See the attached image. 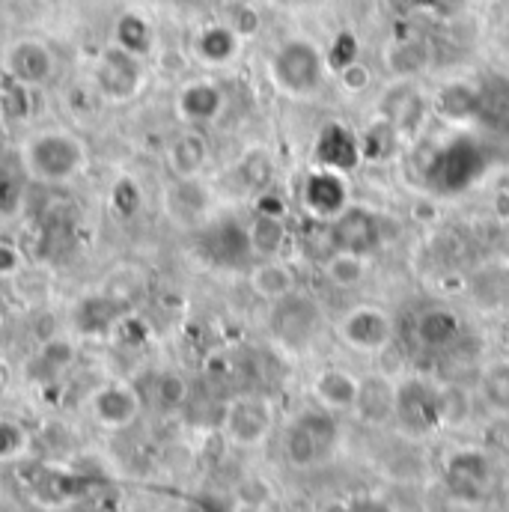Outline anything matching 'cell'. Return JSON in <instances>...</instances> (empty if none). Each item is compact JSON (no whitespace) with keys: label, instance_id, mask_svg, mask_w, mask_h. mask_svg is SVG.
Masks as SVG:
<instances>
[{"label":"cell","instance_id":"d6986e66","mask_svg":"<svg viewBox=\"0 0 509 512\" xmlns=\"http://www.w3.org/2000/svg\"><path fill=\"white\" fill-rule=\"evenodd\" d=\"M304 206L319 218H337L346 209V185L334 170H319L304 182Z\"/></svg>","mask_w":509,"mask_h":512},{"label":"cell","instance_id":"44dd1931","mask_svg":"<svg viewBox=\"0 0 509 512\" xmlns=\"http://www.w3.org/2000/svg\"><path fill=\"white\" fill-rule=\"evenodd\" d=\"M414 334H417V343L423 349H447L459 340L462 334V325L456 319V313L444 310V307H432V310H423L414 322Z\"/></svg>","mask_w":509,"mask_h":512},{"label":"cell","instance_id":"f546056e","mask_svg":"<svg viewBox=\"0 0 509 512\" xmlns=\"http://www.w3.org/2000/svg\"><path fill=\"white\" fill-rule=\"evenodd\" d=\"M30 114H33V90L6 78V84L0 87V117L6 123H24L30 120Z\"/></svg>","mask_w":509,"mask_h":512},{"label":"cell","instance_id":"4316f807","mask_svg":"<svg viewBox=\"0 0 509 512\" xmlns=\"http://www.w3.org/2000/svg\"><path fill=\"white\" fill-rule=\"evenodd\" d=\"M313 393L325 408H355L358 399V379L346 370H322L313 382Z\"/></svg>","mask_w":509,"mask_h":512},{"label":"cell","instance_id":"8d00e7d4","mask_svg":"<svg viewBox=\"0 0 509 512\" xmlns=\"http://www.w3.org/2000/svg\"><path fill=\"white\" fill-rule=\"evenodd\" d=\"M21 447H24V432L15 423H0V459L21 453Z\"/></svg>","mask_w":509,"mask_h":512},{"label":"cell","instance_id":"83f0119b","mask_svg":"<svg viewBox=\"0 0 509 512\" xmlns=\"http://www.w3.org/2000/svg\"><path fill=\"white\" fill-rule=\"evenodd\" d=\"M248 242L254 259H274L286 248V221L274 215L254 212V221L248 224Z\"/></svg>","mask_w":509,"mask_h":512},{"label":"cell","instance_id":"8992f818","mask_svg":"<svg viewBox=\"0 0 509 512\" xmlns=\"http://www.w3.org/2000/svg\"><path fill=\"white\" fill-rule=\"evenodd\" d=\"M3 75L30 90H39L57 75V54L39 36H18L3 48Z\"/></svg>","mask_w":509,"mask_h":512},{"label":"cell","instance_id":"1f68e13d","mask_svg":"<svg viewBox=\"0 0 509 512\" xmlns=\"http://www.w3.org/2000/svg\"><path fill=\"white\" fill-rule=\"evenodd\" d=\"M358 54H361L358 39H355L352 33H340V36L334 39V45H331V51H328L325 63H328L334 72H340V69H346L349 63H355V60H358Z\"/></svg>","mask_w":509,"mask_h":512},{"label":"cell","instance_id":"5bb4252c","mask_svg":"<svg viewBox=\"0 0 509 512\" xmlns=\"http://www.w3.org/2000/svg\"><path fill=\"white\" fill-rule=\"evenodd\" d=\"M203 254L218 265H239L245 259H254L251 242H248V227L239 221H215L203 230L200 239Z\"/></svg>","mask_w":509,"mask_h":512},{"label":"cell","instance_id":"52a82bcc","mask_svg":"<svg viewBox=\"0 0 509 512\" xmlns=\"http://www.w3.org/2000/svg\"><path fill=\"white\" fill-rule=\"evenodd\" d=\"M480 173H483V152L468 137L453 140L450 146L438 149L426 167L429 185L441 194H453V191L468 188Z\"/></svg>","mask_w":509,"mask_h":512},{"label":"cell","instance_id":"f35d334b","mask_svg":"<svg viewBox=\"0 0 509 512\" xmlns=\"http://www.w3.org/2000/svg\"><path fill=\"white\" fill-rule=\"evenodd\" d=\"M399 51H402L405 57H399V54L387 57V60L393 63V69H396V72H417V66L423 63V51H420V48H411V45H399Z\"/></svg>","mask_w":509,"mask_h":512},{"label":"cell","instance_id":"2e32d148","mask_svg":"<svg viewBox=\"0 0 509 512\" xmlns=\"http://www.w3.org/2000/svg\"><path fill=\"white\" fill-rule=\"evenodd\" d=\"M364 149H361V140L349 131L346 126H331L322 128L319 140H316V164L322 170H334V173H349L358 167Z\"/></svg>","mask_w":509,"mask_h":512},{"label":"cell","instance_id":"484cf974","mask_svg":"<svg viewBox=\"0 0 509 512\" xmlns=\"http://www.w3.org/2000/svg\"><path fill=\"white\" fill-rule=\"evenodd\" d=\"M93 411L108 426H126L128 420H134V414H137V396L123 384L102 387L93 396Z\"/></svg>","mask_w":509,"mask_h":512},{"label":"cell","instance_id":"ffe728a7","mask_svg":"<svg viewBox=\"0 0 509 512\" xmlns=\"http://www.w3.org/2000/svg\"><path fill=\"white\" fill-rule=\"evenodd\" d=\"M355 411L364 423L382 426L396 411V384L387 376H367L358 382V399Z\"/></svg>","mask_w":509,"mask_h":512},{"label":"cell","instance_id":"5b68a950","mask_svg":"<svg viewBox=\"0 0 509 512\" xmlns=\"http://www.w3.org/2000/svg\"><path fill=\"white\" fill-rule=\"evenodd\" d=\"M337 444V423L328 411H304L286 432V456L295 468H313L331 456Z\"/></svg>","mask_w":509,"mask_h":512},{"label":"cell","instance_id":"603a6c76","mask_svg":"<svg viewBox=\"0 0 509 512\" xmlns=\"http://www.w3.org/2000/svg\"><path fill=\"white\" fill-rule=\"evenodd\" d=\"M248 283L254 289V295L265 298L268 304L286 298L289 292H295V277L289 271L286 262H280L277 256L274 259H259L251 274H248Z\"/></svg>","mask_w":509,"mask_h":512},{"label":"cell","instance_id":"7402d4cb","mask_svg":"<svg viewBox=\"0 0 509 512\" xmlns=\"http://www.w3.org/2000/svg\"><path fill=\"white\" fill-rule=\"evenodd\" d=\"M111 42H114L117 48L128 51V54L146 60V57L152 54V48H155V30H152V24H149L146 15H140V12H134V9H126V12H120L117 21H114Z\"/></svg>","mask_w":509,"mask_h":512},{"label":"cell","instance_id":"74e56055","mask_svg":"<svg viewBox=\"0 0 509 512\" xmlns=\"http://www.w3.org/2000/svg\"><path fill=\"white\" fill-rule=\"evenodd\" d=\"M254 209L259 212V215L286 218V203H283V197H280V194H274L271 188H265V191H259V194H256Z\"/></svg>","mask_w":509,"mask_h":512},{"label":"cell","instance_id":"9c48e42d","mask_svg":"<svg viewBox=\"0 0 509 512\" xmlns=\"http://www.w3.org/2000/svg\"><path fill=\"white\" fill-rule=\"evenodd\" d=\"M161 209L176 227H200L212 212V194L200 179H173L161 191Z\"/></svg>","mask_w":509,"mask_h":512},{"label":"cell","instance_id":"d6a6232c","mask_svg":"<svg viewBox=\"0 0 509 512\" xmlns=\"http://www.w3.org/2000/svg\"><path fill=\"white\" fill-rule=\"evenodd\" d=\"M483 390L489 396V402L495 408H509V367L501 364V367H492L486 373V382H483Z\"/></svg>","mask_w":509,"mask_h":512},{"label":"cell","instance_id":"ba28073f","mask_svg":"<svg viewBox=\"0 0 509 512\" xmlns=\"http://www.w3.org/2000/svg\"><path fill=\"white\" fill-rule=\"evenodd\" d=\"M331 236L337 251L358 256H373L382 248V224L370 209L361 206H346L334 221H331Z\"/></svg>","mask_w":509,"mask_h":512},{"label":"cell","instance_id":"836d02e7","mask_svg":"<svg viewBox=\"0 0 509 512\" xmlns=\"http://www.w3.org/2000/svg\"><path fill=\"white\" fill-rule=\"evenodd\" d=\"M337 78H340V87H343L346 93H364V90L370 87V81H373L370 69H367L361 60H355V63H349L346 69H340Z\"/></svg>","mask_w":509,"mask_h":512},{"label":"cell","instance_id":"9a60e30c","mask_svg":"<svg viewBox=\"0 0 509 512\" xmlns=\"http://www.w3.org/2000/svg\"><path fill=\"white\" fill-rule=\"evenodd\" d=\"M230 438L236 444H245V447H254L259 444L268 429H271V408L265 399L259 396H245V399H236L230 408H227V420H224Z\"/></svg>","mask_w":509,"mask_h":512},{"label":"cell","instance_id":"4dcf8cb0","mask_svg":"<svg viewBox=\"0 0 509 512\" xmlns=\"http://www.w3.org/2000/svg\"><path fill=\"white\" fill-rule=\"evenodd\" d=\"M236 176H239V185L245 191H265L268 182H271V158L262 152V149H251L239 164H236Z\"/></svg>","mask_w":509,"mask_h":512},{"label":"cell","instance_id":"7c38bea8","mask_svg":"<svg viewBox=\"0 0 509 512\" xmlns=\"http://www.w3.org/2000/svg\"><path fill=\"white\" fill-rule=\"evenodd\" d=\"M224 105H227L224 90L215 81H206V78L188 81L176 93V114L191 128L215 123L224 114Z\"/></svg>","mask_w":509,"mask_h":512},{"label":"cell","instance_id":"ac0fdd59","mask_svg":"<svg viewBox=\"0 0 509 512\" xmlns=\"http://www.w3.org/2000/svg\"><path fill=\"white\" fill-rule=\"evenodd\" d=\"M379 111H382L384 120L402 134V131H414V128L423 123V117H426V102H423L420 90H414L411 84L399 81V84H393V87L384 93Z\"/></svg>","mask_w":509,"mask_h":512},{"label":"cell","instance_id":"30bf717a","mask_svg":"<svg viewBox=\"0 0 509 512\" xmlns=\"http://www.w3.org/2000/svg\"><path fill=\"white\" fill-rule=\"evenodd\" d=\"M393 417H399V423L411 432H429L441 423V390H435L432 384L405 382L396 387V411Z\"/></svg>","mask_w":509,"mask_h":512},{"label":"cell","instance_id":"f1b7e54d","mask_svg":"<svg viewBox=\"0 0 509 512\" xmlns=\"http://www.w3.org/2000/svg\"><path fill=\"white\" fill-rule=\"evenodd\" d=\"M325 274L340 289H358L367 277V256L337 251L331 259H325Z\"/></svg>","mask_w":509,"mask_h":512},{"label":"cell","instance_id":"60d3db41","mask_svg":"<svg viewBox=\"0 0 509 512\" xmlns=\"http://www.w3.org/2000/svg\"><path fill=\"white\" fill-rule=\"evenodd\" d=\"M346 512H393L379 498H358L352 504H346Z\"/></svg>","mask_w":509,"mask_h":512},{"label":"cell","instance_id":"7a4b0ae2","mask_svg":"<svg viewBox=\"0 0 509 512\" xmlns=\"http://www.w3.org/2000/svg\"><path fill=\"white\" fill-rule=\"evenodd\" d=\"M325 54L307 42V39H289L283 42L268 63V75L277 90L286 96H310L319 90L325 75Z\"/></svg>","mask_w":509,"mask_h":512},{"label":"cell","instance_id":"b9f144b4","mask_svg":"<svg viewBox=\"0 0 509 512\" xmlns=\"http://www.w3.org/2000/svg\"><path fill=\"white\" fill-rule=\"evenodd\" d=\"M280 3H286V6H313L319 0H280Z\"/></svg>","mask_w":509,"mask_h":512},{"label":"cell","instance_id":"e0dca14e","mask_svg":"<svg viewBox=\"0 0 509 512\" xmlns=\"http://www.w3.org/2000/svg\"><path fill=\"white\" fill-rule=\"evenodd\" d=\"M447 486L462 501H480L489 489V459L477 450H462L447 465Z\"/></svg>","mask_w":509,"mask_h":512},{"label":"cell","instance_id":"ab89813d","mask_svg":"<svg viewBox=\"0 0 509 512\" xmlns=\"http://www.w3.org/2000/svg\"><path fill=\"white\" fill-rule=\"evenodd\" d=\"M239 36H251L256 27H259V18H256L254 9H248V6H242L239 9V15L233 18V24H230Z\"/></svg>","mask_w":509,"mask_h":512},{"label":"cell","instance_id":"6da1fadb","mask_svg":"<svg viewBox=\"0 0 509 512\" xmlns=\"http://www.w3.org/2000/svg\"><path fill=\"white\" fill-rule=\"evenodd\" d=\"M21 170L36 185H66L90 164V146L69 128H39L18 149Z\"/></svg>","mask_w":509,"mask_h":512},{"label":"cell","instance_id":"3957f363","mask_svg":"<svg viewBox=\"0 0 509 512\" xmlns=\"http://www.w3.org/2000/svg\"><path fill=\"white\" fill-rule=\"evenodd\" d=\"M90 87L108 105H128V102H134L143 93V87H146L143 57L128 54L123 48H117L114 42L105 45L99 51L96 63H93Z\"/></svg>","mask_w":509,"mask_h":512},{"label":"cell","instance_id":"e575fe53","mask_svg":"<svg viewBox=\"0 0 509 512\" xmlns=\"http://www.w3.org/2000/svg\"><path fill=\"white\" fill-rule=\"evenodd\" d=\"M111 206H114V212H120L123 218H128V215H134V212H137V206H140V194H137V188H134L128 179H120V182L114 185V191H111Z\"/></svg>","mask_w":509,"mask_h":512},{"label":"cell","instance_id":"d590c367","mask_svg":"<svg viewBox=\"0 0 509 512\" xmlns=\"http://www.w3.org/2000/svg\"><path fill=\"white\" fill-rule=\"evenodd\" d=\"M21 271H24V254L12 242L0 239V280H15Z\"/></svg>","mask_w":509,"mask_h":512},{"label":"cell","instance_id":"cb8c5ba5","mask_svg":"<svg viewBox=\"0 0 509 512\" xmlns=\"http://www.w3.org/2000/svg\"><path fill=\"white\" fill-rule=\"evenodd\" d=\"M239 33L230 24H209L194 39V54L206 66H224L239 54Z\"/></svg>","mask_w":509,"mask_h":512},{"label":"cell","instance_id":"4fadbf2b","mask_svg":"<svg viewBox=\"0 0 509 512\" xmlns=\"http://www.w3.org/2000/svg\"><path fill=\"white\" fill-rule=\"evenodd\" d=\"M209 158H212V149L200 128H188L176 134L164 149V161L173 179H200Z\"/></svg>","mask_w":509,"mask_h":512},{"label":"cell","instance_id":"277c9868","mask_svg":"<svg viewBox=\"0 0 509 512\" xmlns=\"http://www.w3.org/2000/svg\"><path fill=\"white\" fill-rule=\"evenodd\" d=\"M268 325L277 343H283L286 349H307L322 331V310L310 295L295 289L271 304Z\"/></svg>","mask_w":509,"mask_h":512},{"label":"cell","instance_id":"8fae6325","mask_svg":"<svg viewBox=\"0 0 509 512\" xmlns=\"http://www.w3.org/2000/svg\"><path fill=\"white\" fill-rule=\"evenodd\" d=\"M340 337L358 352H384L393 340V322L382 307L364 304L346 313V319L340 322Z\"/></svg>","mask_w":509,"mask_h":512},{"label":"cell","instance_id":"d4e9b609","mask_svg":"<svg viewBox=\"0 0 509 512\" xmlns=\"http://www.w3.org/2000/svg\"><path fill=\"white\" fill-rule=\"evenodd\" d=\"M435 111L444 120H471L483 111V93L471 84H447L438 99H435Z\"/></svg>","mask_w":509,"mask_h":512}]
</instances>
